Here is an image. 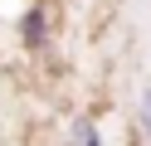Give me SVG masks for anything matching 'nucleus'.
Segmentation results:
<instances>
[{
	"instance_id": "nucleus-1",
	"label": "nucleus",
	"mask_w": 151,
	"mask_h": 146,
	"mask_svg": "<svg viewBox=\"0 0 151 146\" xmlns=\"http://www.w3.org/2000/svg\"><path fill=\"white\" fill-rule=\"evenodd\" d=\"M20 39H24V49H44L49 44V5L44 0H34L20 15Z\"/></svg>"
},
{
	"instance_id": "nucleus-2",
	"label": "nucleus",
	"mask_w": 151,
	"mask_h": 146,
	"mask_svg": "<svg viewBox=\"0 0 151 146\" xmlns=\"http://www.w3.org/2000/svg\"><path fill=\"white\" fill-rule=\"evenodd\" d=\"M68 136H73V141H83V146H88V141H102V132H98V122H88V117H73V127H68Z\"/></svg>"
},
{
	"instance_id": "nucleus-3",
	"label": "nucleus",
	"mask_w": 151,
	"mask_h": 146,
	"mask_svg": "<svg viewBox=\"0 0 151 146\" xmlns=\"http://www.w3.org/2000/svg\"><path fill=\"white\" fill-rule=\"evenodd\" d=\"M141 127H146V136H151V88H141Z\"/></svg>"
}]
</instances>
